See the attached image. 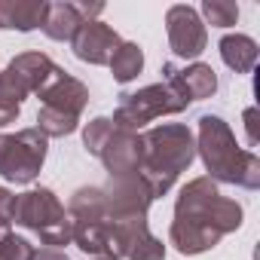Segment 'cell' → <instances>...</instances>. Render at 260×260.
Listing matches in <instances>:
<instances>
[{
  "instance_id": "2",
  "label": "cell",
  "mask_w": 260,
  "mask_h": 260,
  "mask_svg": "<svg viewBox=\"0 0 260 260\" xmlns=\"http://www.w3.org/2000/svg\"><path fill=\"white\" fill-rule=\"evenodd\" d=\"M144 159L138 178L147 184L150 196H162L175 178L193 162V135L184 125H159L141 138Z\"/></svg>"
},
{
  "instance_id": "14",
  "label": "cell",
  "mask_w": 260,
  "mask_h": 260,
  "mask_svg": "<svg viewBox=\"0 0 260 260\" xmlns=\"http://www.w3.org/2000/svg\"><path fill=\"white\" fill-rule=\"evenodd\" d=\"M220 55L236 74H248L257 61V43L245 34H236V37L230 34V37L220 40Z\"/></svg>"
},
{
  "instance_id": "6",
  "label": "cell",
  "mask_w": 260,
  "mask_h": 260,
  "mask_svg": "<svg viewBox=\"0 0 260 260\" xmlns=\"http://www.w3.org/2000/svg\"><path fill=\"white\" fill-rule=\"evenodd\" d=\"M46 159V135L40 128H25L19 135H0V175L16 184L37 178Z\"/></svg>"
},
{
  "instance_id": "18",
  "label": "cell",
  "mask_w": 260,
  "mask_h": 260,
  "mask_svg": "<svg viewBox=\"0 0 260 260\" xmlns=\"http://www.w3.org/2000/svg\"><path fill=\"white\" fill-rule=\"evenodd\" d=\"M202 10H205L208 22L217 25V28H230V25H236V19H239V7H236V4H223V0H205Z\"/></svg>"
},
{
  "instance_id": "8",
  "label": "cell",
  "mask_w": 260,
  "mask_h": 260,
  "mask_svg": "<svg viewBox=\"0 0 260 260\" xmlns=\"http://www.w3.org/2000/svg\"><path fill=\"white\" fill-rule=\"evenodd\" d=\"M169 43L175 55L196 58L205 49V25L199 22L196 10L190 7H172L169 10Z\"/></svg>"
},
{
  "instance_id": "11",
  "label": "cell",
  "mask_w": 260,
  "mask_h": 260,
  "mask_svg": "<svg viewBox=\"0 0 260 260\" xmlns=\"http://www.w3.org/2000/svg\"><path fill=\"white\" fill-rule=\"evenodd\" d=\"M166 74V83L190 104V101H199V98H208L214 89H217V77L208 64H193L187 71H178L175 64H166L162 68Z\"/></svg>"
},
{
  "instance_id": "16",
  "label": "cell",
  "mask_w": 260,
  "mask_h": 260,
  "mask_svg": "<svg viewBox=\"0 0 260 260\" xmlns=\"http://www.w3.org/2000/svg\"><path fill=\"white\" fill-rule=\"evenodd\" d=\"M37 122H40V132L43 135H71L77 128V116L71 113H61V110H52V107H43L37 113Z\"/></svg>"
},
{
  "instance_id": "22",
  "label": "cell",
  "mask_w": 260,
  "mask_h": 260,
  "mask_svg": "<svg viewBox=\"0 0 260 260\" xmlns=\"http://www.w3.org/2000/svg\"><path fill=\"white\" fill-rule=\"evenodd\" d=\"M31 260H68V254H61V251H34Z\"/></svg>"
},
{
  "instance_id": "19",
  "label": "cell",
  "mask_w": 260,
  "mask_h": 260,
  "mask_svg": "<svg viewBox=\"0 0 260 260\" xmlns=\"http://www.w3.org/2000/svg\"><path fill=\"white\" fill-rule=\"evenodd\" d=\"M113 128H116V125H113L110 119H92V122H89V128H86V135H83L86 150L98 156V153H101V147L107 144V138L113 135Z\"/></svg>"
},
{
  "instance_id": "1",
  "label": "cell",
  "mask_w": 260,
  "mask_h": 260,
  "mask_svg": "<svg viewBox=\"0 0 260 260\" xmlns=\"http://www.w3.org/2000/svg\"><path fill=\"white\" fill-rule=\"evenodd\" d=\"M242 223V208L217 193L211 178L187 184L178 196V211L172 223V245L181 254H199L211 248L223 233Z\"/></svg>"
},
{
  "instance_id": "4",
  "label": "cell",
  "mask_w": 260,
  "mask_h": 260,
  "mask_svg": "<svg viewBox=\"0 0 260 260\" xmlns=\"http://www.w3.org/2000/svg\"><path fill=\"white\" fill-rule=\"evenodd\" d=\"M13 220L40 233V239L46 245H68L74 239V223L64 214V208L52 190H28V193L16 196Z\"/></svg>"
},
{
  "instance_id": "9",
  "label": "cell",
  "mask_w": 260,
  "mask_h": 260,
  "mask_svg": "<svg viewBox=\"0 0 260 260\" xmlns=\"http://www.w3.org/2000/svg\"><path fill=\"white\" fill-rule=\"evenodd\" d=\"M71 43H74V55L83 58V61H92V64H107L113 58V52L119 49V37L104 22L80 25V31L74 34Z\"/></svg>"
},
{
  "instance_id": "20",
  "label": "cell",
  "mask_w": 260,
  "mask_h": 260,
  "mask_svg": "<svg viewBox=\"0 0 260 260\" xmlns=\"http://www.w3.org/2000/svg\"><path fill=\"white\" fill-rule=\"evenodd\" d=\"M19 107H22V98L4 86V80H0V125H10L16 116H19Z\"/></svg>"
},
{
  "instance_id": "12",
  "label": "cell",
  "mask_w": 260,
  "mask_h": 260,
  "mask_svg": "<svg viewBox=\"0 0 260 260\" xmlns=\"http://www.w3.org/2000/svg\"><path fill=\"white\" fill-rule=\"evenodd\" d=\"M40 98H43V107H52V110H61V113H71V116H80L89 92L80 80L68 77L64 71H55L52 80L40 89Z\"/></svg>"
},
{
  "instance_id": "15",
  "label": "cell",
  "mask_w": 260,
  "mask_h": 260,
  "mask_svg": "<svg viewBox=\"0 0 260 260\" xmlns=\"http://www.w3.org/2000/svg\"><path fill=\"white\" fill-rule=\"evenodd\" d=\"M107 64H110V71H113V80L128 83V80H135V77L141 74V68H144V52H141V46H135V43H119V49L113 52V58H110Z\"/></svg>"
},
{
  "instance_id": "7",
  "label": "cell",
  "mask_w": 260,
  "mask_h": 260,
  "mask_svg": "<svg viewBox=\"0 0 260 260\" xmlns=\"http://www.w3.org/2000/svg\"><path fill=\"white\" fill-rule=\"evenodd\" d=\"M55 71H58V68H55L46 55L28 52V55H19V58L7 68V74H0V80H4V86L13 89L19 98H25L28 92H40V89L52 80Z\"/></svg>"
},
{
  "instance_id": "21",
  "label": "cell",
  "mask_w": 260,
  "mask_h": 260,
  "mask_svg": "<svg viewBox=\"0 0 260 260\" xmlns=\"http://www.w3.org/2000/svg\"><path fill=\"white\" fill-rule=\"evenodd\" d=\"M13 208H16V196L0 187V226H10L13 223Z\"/></svg>"
},
{
  "instance_id": "10",
  "label": "cell",
  "mask_w": 260,
  "mask_h": 260,
  "mask_svg": "<svg viewBox=\"0 0 260 260\" xmlns=\"http://www.w3.org/2000/svg\"><path fill=\"white\" fill-rule=\"evenodd\" d=\"M92 13H101V7H86V4H46L40 28L52 40H74L80 25L89 22Z\"/></svg>"
},
{
  "instance_id": "17",
  "label": "cell",
  "mask_w": 260,
  "mask_h": 260,
  "mask_svg": "<svg viewBox=\"0 0 260 260\" xmlns=\"http://www.w3.org/2000/svg\"><path fill=\"white\" fill-rule=\"evenodd\" d=\"M125 257H128V260H162V257H166V245L156 242V239L144 230L141 236L132 239V245H128Z\"/></svg>"
},
{
  "instance_id": "5",
  "label": "cell",
  "mask_w": 260,
  "mask_h": 260,
  "mask_svg": "<svg viewBox=\"0 0 260 260\" xmlns=\"http://www.w3.org/2000/svg\"><path fill=\"white\" fill-rule=\"evenodd\" d=\"M184 107H187V101L169 83H156V86H147L141 92L122 95L116 116H113V125L122 128V132H135V128L147 125L150 119H156L162 113H178Z\"/></svg>"
},
{
  "instance_id": "13",
  "label": "cell",
  "mask_w": 260,
  "mask_h": 260,
  "mask_svg": "<svg viewBox=\"0 0 260 260\" xmlns=\"http://www.w3.org/2000/svg\"><path fill=\"white\" fill-rule=\"evenodd\" d=\"M46 4H10L0 0V28H19V31H31L43 22Z\"/></svg>"
},
{
  "instance_id": "3",
  "label": "cell",
  "mask_w": 260,
  "mask_h": 260,
  "mask_svg": "<svg viewBox=\"0 0 260 260\" xmlns=\"http://www.w3.org/2000/svg\"><path fill=\"white\" fill-rule=\"evenodd\" d=\"M199 150L208 166V172L220 181L257 187L260 184V166L254 153L236 150V138L220 116H202L199 119Z\"/></svg>"
}]
</instances>
